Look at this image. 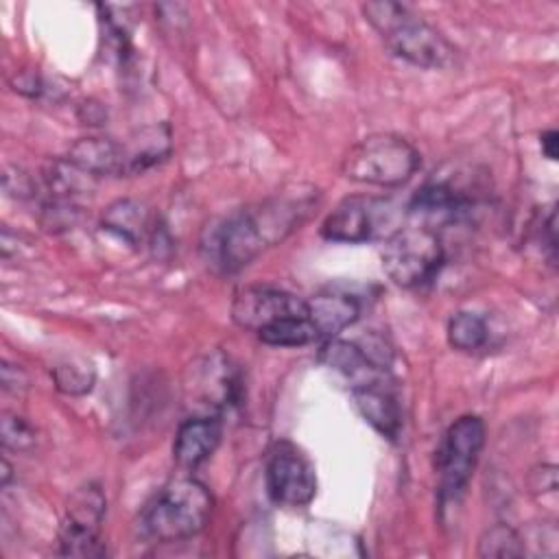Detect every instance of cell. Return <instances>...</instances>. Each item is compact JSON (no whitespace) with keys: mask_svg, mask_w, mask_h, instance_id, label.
<instances>
[{"mask_svg":"<svg viewBox=\"0 0 559 559\" xmlns=\"http://www.w3.org/2000/svg\"><path fill=\"white\" fill-rule=\"evenodd\" d=\"M79 118H81L85 124H103L105 118H107V111L103 109V105H98V103H94V100H85V103L81 105Z\"/></svg>","mask_w":559,"mask_h":559,"instance_id":"obj_27","label":"cell"},{"mask_svg":"<svg viewBox=\"0 0 559 559\" xmlns=\"http://www.w3.org/2000/svg\"><path fill=\"white\" fill-rule=\"evenodd\" d=\"M531 478H537V483L535 480H531V487L535 489V491H548V493H555L557 491V467L555 465H542V467H537L533 474H531Z\"/></svg>","mask_w":559,"mask_h":559,"instance_id":"obj_26","label":"cell"},{"mask_svg":"<svg viewBox=\"0 0 559 559\" xmlns=\"http://www.w3.org/2000/svg\"><path fill=\"white\" fill-rule=\"evenodd\" d=\"M395 221L391 201L376 197H347L323 221L321 236L332 242H367L386 231Z\"/></svg>","mask_w":559,"mask_h":559,"instance_id":"obj_9","label":"cell"},{"mask_svg":"<svg viewBox=\"0 0 559 559\" xmlns=\"http://www.w3.org/2000/svg\"><path fill=\"white\" fill-rule=\"evenodd\" d=\"M100 225L131 247L155 242L157 238V223L151 210L138 199H116L109 203L103 212Z\"/></svg>","mask_w":559,"mask_h":559,"instance_id":"obj_14","label":"cell"},{"mask_svg":"<svg viewBox=\"0 0 559 559\" xmlns=\"http://www.w3.org/2000/svg\"><path fill=\"white\" fill-rule=\"evenodd\" d=\"M539 144H542V151L548 159H557V153H559V133L555 129H548L542 133L539 138Z\"/></svg>","mask_w":559,"mask_h":559,"instance_id":"obj_29","label":"cell"},{"mask_svg":"<svg viewBox=\"0 0 559 559\" xmlns=\"http://www.w3.org/2000/svg\"><path fill=\"white\" fill-rule=\"evenodd\" d=\"M66 159L92 177H127L124 142L111 138H81L70 146Z\"/></svg>","mask_w":559,"mask_h":559,"instance_id":"obj_15","label":"cell"},{"mask_svg":"<svg viewBox=\"0 0 559 559\" xmlns=\"http://www.w3.org/2000/svg\"><path fill=\"white\" fill-rule=\"evenodd\" d=\"M369 24L382 35L393 55L419 68H445L454 61L452 44L421 15L400 2H367L362 7Z\"/></svg>","mask_w":559,"mask_h":559,"instance_id":"obj_3","label":"cell"},{"mask_svg":"<svg viewBox=\"0 0 559 559\" xmlns=\"http://www.w3.org/2000/svg\"><path fill=\"white\" fill-rule=\"evenodd\" d=\"M55 384L61 393L68 395H83L92 389L94 384V371L85 362H61L52 369Z\"/></svg>","mask_w":559,"mask_h":559,"instance_id":"obj_24","label":"cell"},{"mask_svg":"<svg viewBox=\"0 0 559 559\" xmlns=\"http://www.w3.org/2000/svg\"><path fill=\"white\" fill-rule=\"evenodd\" d=\"M485 445V424L476 415L459 417L443 435L437 448V474H439V502L456 504L463 496L480 450Z\"/></svg>","mask_w":559,"mask_h":559,"instance_id":"obj_6","label":"cell"},{"mask_svg":"<svg viewBox=\"0 0 559 559\" xmlns=\"http://www.w3.org/2000/svg\"><path fill=\"white\" fill-rule=\"evenodd\" d=\"M258 338L273 347H301L314 343L319 334L308 317H288L262 328Z\"/></svg>","mask_w":559,"mask_h":559,"instance_id":"obj_20","label":"cell"},{"mask_svg":"<svg viewBox=\"0 0 559 559\" xmlns=\"http://www.w3.org/2000/svg\"><path fill=\"white\" fill-rule=\"evenodd\" d=\"M269 496L284 507H306L317 493L312 463L293 443L277 441L266 456Z\"/></svg>","mask_w":559,"mask_h":559,"instance_id":"obj_10","label":"cell"},{"mask_svg":"<svg viewBox=\"0 0 559 559\" xmlns=\"http://www.w3.org/2000/svg\"><path fill=\"white\" fill-rule=\"evenodd\" d=\"M319 360L325 367L343 373L352 382V389L380 382L382 373L386 371L376 362H371L358 343H349L341 338H328V343L321 347Z\"/></svg>","mask_w":559,"mask_h":559,"instance_id":"obj_17","label":"cell"},{"mask_svg":"<svg viewBox=\"0 0 559 559\" xmlns=\"http://www.w3.org/2000/svg\"><path fill=\"white\" fill-rule=\"evenodd\" d=\"M384 273L404 288L430 282L443 264V245L435 229L424 225L397 227L382 247Z\"/></svg>","mask_w":559,"mask_h":559,"instance_id":"obj_5","label":"cell"},{"mask_svg":"<svg viewBox=\"0 0 559 559\" xmlns=\"http://www.w3.org/2000/svg\"><path fill=\"white\" fill-rule=\"evenodd\" d=\"M308 301V319L319 338H336L360 317V301L347 293H321Z\"/></svg>","mask_w":559,"mask_h":559,"instance_id":"obj_18","label":"cell"},{"mask_svg":"<svg viewBox=\"0 0 559 559\" xmlns=\"http://www.w3.org/2000/svg\"><path fill=\"white\" fill-rule=\"evenodd\" d=\"M288 317H308V301L273 286H247L231 301V319L245 330L260 332Z\"/></svg>","mask_w":559,"mask_h":559,"instance_id":"obj_11","label":"cell"},{"mask_svg":"<svg viewBox=\"0 0 559 559\" xmlns=\"http://www.w3.org/2000/svg\"><path fill=\"white\" fill-rule=\"evenodd\" d=\"M107 498L96 483L79 487L66 507V518L59 531V552L66 557H103L100 524L105 518Z\"/></svg>","mask_w":559,"mask_h":559,"instance_id":"obj_8","label":"cell"},{"mask_svg":"<svg viewBox=\"0 0 559 559\" xmlns=\"http://www.w3.org/2000/svg\"><path fill=\"white\" fill-rule=\"evenodd\" d=\"M212 493L192 478L179 476L166 483L142 509L140 533L155 544L181 542L199 535L212 515Z\"/></svg>","mask_w":559,"mask_h":559,"instance_id":"obj_2","label":"cell"},{"mask_svg":"<svg viewBox=\"0 0 559 559\" xmlns=\"http://www.w3.org/2000/svg\"><path fill=\"white\" fill-rule=\"evenodd\" d=\"M11 85L15 92H20L24 96H39L44 90V83L39 81V74L35 70H22L20 74H15Z\"/></svg>","mask_w":559,"mask_h":559,"instance_id":"obj_25","label":"cell"},{"mask_svg":"<svg viewBox=\"0 0 559 559\" xmlns=\"http://www.w3.org/2000/svg\"><path fill=\"white\" fill-rule=\"evenodd\" d=\"M11 478V465L9 461H2V485H7Z\"/></svg>","mask_w":559,"mask_h":559,"instance_id":"obj_30","label":"cell"},{"mask_svg":"<svg viewBox=\"0 0 559 559\" xmlns=\"http://www.w3.org/2000/svg\"><path fill=\"white\" fill-rule=\"evenodd\" d=\"M317 205L312 188L286 190L258 205L236 210L205 227L201 253L221 273H238L266 247L282 242Z\"/></svg>","mask_w":559,"mask_h":559,"instance_id":"obj_1","label":"cell"},{"mask_svg":"<svg viewBox=\"0 0 559 559\" xmlns=\"http://www.w3.org/2000/svg\"><path fill=\"white\" fill-rule=\"evenodd\" d=\"M524 552H526L524 539L515 528L507 524H496L487 528L478 539V557L509 559V557H522Z\"/></svg>","mask_w":559,"mask_h":559,"instance_id":"obj_22","label":"cell"},{"mask_svg":"<svg viewBox=\"0 0 559 559\" xmlns=\"http://www.w3.org/2000/svg\"><path fill=\"white\" fill-rule=\"evenodd\" d=\"M489 338V328L485 319L476 312L461 310L448 323V343L459 352H476L485 347Z\"/></svg>","mask_w":559,"mask_h":559,"instance_id":"obj_21","label":"cell"},{"mask_svg":"<svg viewBox=\"0 0 559 559\" xmlns=\"http://www.w3.org/2000/svg\"><path fill=\"white\" fill-rule=\"evenodd\" d=\"M2 386L4 389H22L26 386V376L22 369L9 365V362H2Z\"/></svg>","mask_w":559,"mask_h":559,"instance_id":"obj_28","label":"cell"},{"mask_svg":"<svg viewBox=\"0 0 559 559\" xmlns=\"http://www.w3.org/2000/svg\"><path fill=\"white\" fill-rule=\"evenodd\" d=\"M417 148L400 135L373 133L349 148L343 175L358 183L395 188L406 183L419 168Z\"/></svg>","mask_w":559,"mask_h":559,"instance_id":"obj_4","label":"cell"},{"mask_svg":"<svg viewBox=\"0 0 559 559\" xmlns=\"http://www.w3.org/2000/svg\"><path fill=\"white\" fill-rule=\"evenodd\" d=\"M188 389L192 400H199V404L205 408L203 415H221L240 397L238 373L218 352L201 358V362L192 367V382Z\"/></svg>","mask_w":559,"mask_h":559,"instance_id":"obj_12","label":"cell"},{"mask_svg":"<svg viewBox=\"0 0 559 559\" xmlns=\"http://www.w3.org/2000/svg\"><path fill=\"white\" fill-rule=\"evenodd\" d=\"M352 400L362 419L386 439H397L402 430V411L395 395L384 386V380L354 386Z\"/></svg>","mask_w":559,"mask_h":559,"instance_id":"obj_16","label":"cell"},{"mask_svg":"<svg viewBox=\"0 0 559 559\" xmlns=\"http://www.w3.org/2000/svg\"><path fill=\"white\" fill-rule=\"evenodd\" d=\"M173 148V133L166 122L144 127L135 131L129 142H124L127 151V177L129 175H140L162 159L170 155Z\"/></svg>","mask_w":559,"mask_h":559,"instance_id":"obj_19","label":"cell"},{"mask_svg":"<svg viewBox=\"0 0 559 559\" xmlns=\"http://www.w3.org/2000/svg\"><path fill=\"white\" fill-rule=\"evenodd\" d=\"M478 183L472 175L461 170H435L430 179L415 192L411 201V214L421 221L424 227L452 225L467 218L478 205ZM437 231V229H435Z\"/></svg>","mask_w":559,"mask_h":559,"instance_id":"obj_7","label":"cell"},{"mask_svg":"<svg viewBox=\"0 0 559 559\" xmlns=\"http://www.w3.org/2000/svg\"><path fill=\"white\" fill-rule=\"evenodd\" d=\"M0 439L2 445L15 452H28L35 448L37 435L35 428L17 413H2V421H0Z\"/></svg>","mask_w":559,"mask_h":559,"instance_id":"obj_23","label":"cell"},{"mask_svg":"<svg viewBox=\"0 0 559 559\" xmlns=\"http://www.w3.org/2000/svg\"><path fill=\"white\" fill-rule=\"evenodd\" d=\"M223 437L221 415H194L186 419L173 443V459L181 469H197L218 448Z\"/></svg>","mask_w":559,"mask_h":559,"instance_id":"obj_13","label":"cell"}]
</instances>
